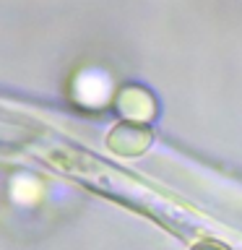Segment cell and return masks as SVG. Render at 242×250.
Returning a JSON list of instances; mask_svg holds the SVG:
<instances>
[{
  "instance_id": "1",
  "label": "cell",
  "mask_w": 242,
  "mask_h": 250,
  "mask_svg": "<svg viewBox=\"0 0 242 250\" xmlns=\"http://www.w3.org/2000/svg\"><path fill=\"white\" fill-rule=\"evenodd\" d=\"M151 144H154V128L146 120H138V117H128V120L117 123L107 136L109 151L117 156H141Z\"/></svg>"
},
{
  "instance_id": "2",
  "label": "cell",
  "mask_w": 242,
  "mask_h": 250,
  "mask_svg": "<svg viewBox=\"0 0 242 250\" xmlns=\"http://www.w3.org/2000/svg\"><path fill=\"white\" fill-rule=\"evenodd\" d=\"M190 250H229V248H226L224 242H216V240H201V242H195Z\"/></svg>"
}]
</instances>
